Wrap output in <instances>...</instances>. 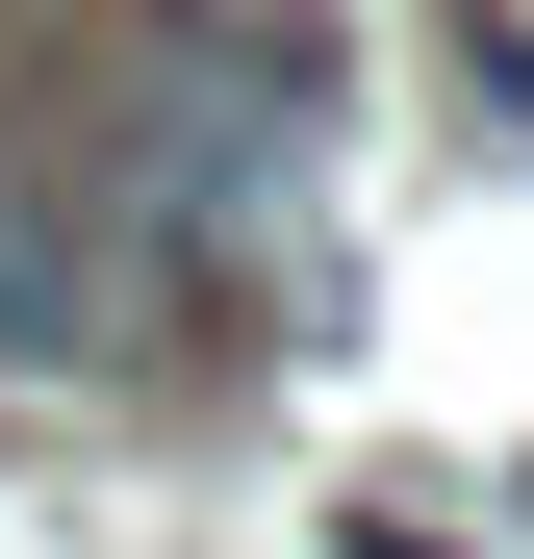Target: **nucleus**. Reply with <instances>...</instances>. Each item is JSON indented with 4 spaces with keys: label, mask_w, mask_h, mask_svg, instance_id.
Instances as JSON below:
<instances>
[{
    "label": "nucleus",
    "mask_w": 534,
    "mask_h": 559,
    "mask_svg": "<svg viewBox=\"0 0 534 559\" xmlns=\"http://www.w3.org/2000/svg\"><path fill=\"white\" fill-rule=\"evenodd\" d=\"M0 356H26V382H103V356H128L103 331V229H76L51 178H0Z\"/></svg>",
    "instance_id": "obj_1"
}]
</instances>
